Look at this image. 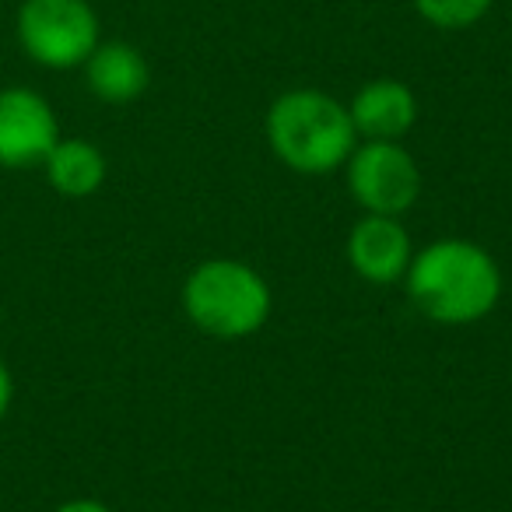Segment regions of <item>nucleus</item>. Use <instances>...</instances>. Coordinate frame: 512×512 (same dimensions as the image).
<instances>
[{
    "label": "nucleus",
    "instance_id": "nucleus-8",
    "mask_svg": "<svg viewBox=\"0 0 512 512\" xmlns=\"http://www.w3.org/2000/svg\"><path fill=\"white\" fill-rule=\"evenodd\" d=\"M348 113L365 141H400L418 120V99L404 81L379 78L358 88Z\"/></svg>",
    "mask_w": 512,
    "mask_h": 512
},
{
    "label": "nucleus",
    "instance_id": "nucleus-1",
    "mask_svg": "<svg viewBox=\"0 0 512 512\" xmlns=\"http://www.w3.org/2000/svg\"><path fill=\"white\" fill-rule=\"evenodd\" d=\"M411 302L442 327H467L498 306L502 271L495 256L467 239H439L411 256L407 267Z\"/></svg>",
    "mask_w": 512,
    "mask_h": 512
},
{
    "label": "nucleus",
    "instance_id": "nucleus-10",
    "mask_svg": "<svg viewBox=\"0 0 512 512\" xmlns=\"http://www.w3.org/2000/svg\"><path fill=\"white\" fill-rule=\"evenodd\" d=\"M46 179L60 197H92L106 183V155L92 141L60 137L43 162Z\"/></svg>",
    "mask_w": 512,
    "mask_h": 512
},
{
    "label": "nucleus",
    "instance_id": "nucleus-12",
    "mask_svg": "<svg viewBox=\"0 0 512 512\" xmlns=\"http://www.w3.org/2000/svg\"><path fill=\"white\" fill-rule=\"evenodd\" d=\"M11 400H15V379H11V369L0 362V418L11 411Z\"/></svg>",
    "mask_w": 512,
    "mask_h": 512
},
{
    "label": "nucleus",
    "instance_id": "nucleus-5",
    "mask_svg": "<svg viewBox=\"0 0 512 512\" xmlns=\"http://www.w3.org/2000/svg\"><path fill=\"white\" fill-rule=\"evenodd\" d=\"M348 190L365 214L400 218L421 193L418 162L397 141H365L348 155Z\"/></svg>",
    "mask_w": 512,
    "mask_h": 512
},
{
    "label": "nucleus",
    "instance_id": "nucleus-6",
    "mask_svg": "<svg viewBox=\"0 0 512 512\" xmlns=\"http://www.w3.org/2000/svg\"><path fill=\"white\" fill-rule=\"evenodd\" d=\"M57 141V113L43 95L32 88L0 92V165L4 169L43 165Z\"/></svg>",
    "mask_w": 512,
    "mask_h": 512
},
{
    "label": "nucleus",
    "instance_id": "nucleus-13",
    "mask_svg": "<svg viewBox=\"0 0 512 512\" xmlns=\"http://www.w3.org/2000/svg\"><path fill=\"white\" fill-rule=\"evenodd\" d=\"M53 512H113L109 505H102V502H95V498H74V502H64L60 509H53Z\"/></svg>",
    "mask_w": 512,
    "mask_h": 512
},
{
    "label": "nucleus",
    "instance_id": "nucleus-11",
    "mask_svg": "<svg viewBox=\"0 0 512 512\" xmlns=\"http://www.w3.org/2000/svg\"><path fill=\"white\" fill-rule=\"evenodd\" d=\"M418 15L435 29H470L488 15L491 0H414Z\"/></svg>",
    "mask_w": 512,
    "mask_h": 512
},
{
    "label": "nucleus",
    "instance_id": "nucleus-4",
    "mask_svg": "<svg viewBox=\"0 0 512 512\" xmlns=\"http://www.w3.org/2000/svg\"><path fill=\"white\" fill-rule=\"evenodd\" d=\"M18 43L39 67L71 71L99 46V15L88 0H25L18 8Z\"/></svg>",
    "mask_w": 512,
    "mask_h": 512
},
{
    "label": "nucleus",
    "instance_id": "nucleus-9",
    "mask_svg": "<svg viewBox=\"0 0 512 512\" xmlns=\"http://www.w3.org/2000/svg\"><path fill=\"white\" fill-rule=\"evenodd\" d=\"M88 88L99 102L109 106H127L148 92V60L137 46L130 43H99L92 57L85 60Z\"/></svg>",
    "mask_w": 512,
    "mask_h": 512
},
{
    "label": "nucleus",
    "instance_id": "nucleus-7",
    "mask_svg": "<svg viewBox=\"0 0 512 512\" xmlns=\"http://www.w3.org/2000/svg\"><path fill=\"white\" fill-rule=\"evenodd\" d=\"M348 260L358 278L372 285H393L411 267V239L400 218L365 214L348 235Z\"/></svg>",
    "mask_w": 512,
    "mask_h": 512
},
{
    "label": "nucleus",
    "instance_id": "nucleus-3",
    "mask_svg": "<svg viewBox=\"0 0 512 512\" xmlns=\"http://www.w3.org/2000/svg\"><path fill=\"white\" fill-rule=\"evenodd\" d=\"M183 309L193 327L211 337H249L271 316V288L249 264L207 260L186 278Z\"/></svg>",
    "mask_w": 512,
    "mask_h": 512
},
{
    "label": "nucleus",
    "instance_id": "nucleus-2",
    "mask_svg": "<svg viewBox=\"0 0 512 512\" xmlns=\"http://www.w3.org/2000/svg\"><path fill=\"white\" fill-rule=\"evenodd\" d=\"M355 123L344 102L316 88H295L267 109V141L295 172L320 176L348 162L355 151Z\"/></svg>",
    "mask_w": 512,
    "mask_h": 512
}]
</instances>
